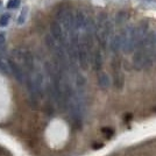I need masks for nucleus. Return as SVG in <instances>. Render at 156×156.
Returning <instances> with one entry per match:
<instances>
[{
    "label": "nucleus",
    "mask_w": 156,
    "mask_h": 156,
    "mask_svg": "<svg viewBox=\"0 0 156 156\" xmlns=\"http://www.w3.org/2000/svg\"><path fill=\"white\" fill-rule=\"evenodd\" d=\"M94 37L97 39L98 43L101 49L106 50L107 43L112 37V25L107 20L106 13H100L98 18V22L94 29Z\"/></svg>",
    "instance_id": "1"
},
{
    "label": "nucleus",
    "mask_w": 156,
    "mask_h": 156,
    "mask_svg": "<svg viewBox=\"0 0 156 156\" xmlns=\"http://www.w3.org/2000/svg\"><path fill=\"white\" fill-rule=\"evenodd\" d=\"M133 29L134 27H127L125 28V30L120 34V39H121V49L125 54H129L133 50H135L134 48V39H133Z\"/></svg>",
    "instance_id": "2"
},
{
    "label": "nucleus",
    "mask_w": 156,
    "mask_h": 156,
    "mask_svg": "<svg viewBox=\"0 0 156 156\" xmlns=\"http://www.w3.org/2000/svg\"><path fill=\"white\" fill-rule=\"evenodd\" d=\"M77 61L79 63V66L82 70H87L89 69V63H90V55H89V49L85 44L84 40L79 39L77 48Z\"/></svg>",
    "instance_id": "3"
},
{
    "label": "nucleus",
    "mask_w": 156,
    "mask_h": 156,
    "mask_svg": "<svg viewBox=\"0 0 156 156\" xmlns=\"http://www.w3.org/2000/svg\"><path fill=\"white\" fill-rule=\"evenodd\" d=\"M7 65H8L11 72L13 73V76L15 77V79L19 82L20 84H23V83H25V78H26V73L23 72V70L14 62L13 59H11V58L7 61Z\"/></svg>",
    "instance_id": "4"
},
{
    "label": "nucleus",
    "mask_w": 156,
    "mask_h": 156,
    "mask_svg": "<svg viewBox=\"0 0 156 156\" xmlns=\"http://www.w3.org/2000/svg\"><path fill=\"white\" fill-rule=\"evenodd\" d=\"M92 63H93V68L96 71H99L103 66V57H101V51L100 49H97L94 54H93V57H92Z\"/></svg>",
    "instance_id": "5"
},
{
    "label": "nucleus",
    "mask_w": 156,
    "mask_h": 156,
    "mask_svg": "<svg viewBox=\"0 0 156 156\" xmlns=\"http://www.w3.org/2000/svg\"><path fill=\"white\" fill-rule=\"evenodd\" d=\"M110 48L111 50L117 54L120 48H121V39H120V35H112V37L110 40Z\"/></svg>",
    "instance_id": "6"
},
{
    "label": "nucleus",
    "mask_w": 156,
    "mask_h": 156,
    "mask_svg": "<svg viewBox=\"0 0 156 156\" xmlns=\"http://www.w3.org/2000/svg\"><path fill=\"white\" fill-rule=\"evenodd\" d=\"M113 77H114V86L117 87L118 90H121L125 83L124 75L121 72H114L113 73Z\"/></svg>",
    "instance_id": "7"
},
{
    "label": "nucleus",
    "mask_w": 156,
    "mask_h": 156,
    "mask_svg": "<svg viewBox=\"0 0 156 156\" xmlns=\"http://www.w3.org/2000/svg\"><path fill=\"white\" fill-rule=\"evenodd\" d=\"M98 84L101 89H108L110 86V78L106 73H100L98 77Z\"/></svg>",
    "instance_id": "8"
},
{
    "label": "nucleus",
    "mask_w": 156,
    "mask_h": 156,
    "mask_svg": "<svg viewBox=\"0 0 156 156\" xmlns=\"http://www.w3.org/2000/svg\"><path fill=\"white\" fill-rule=\"evenodd\" d=\"M27 14H28V7L25 6L22 8L21 13H20L19 18H18V25H23L26 22V18H27Z\"/></svg>",
    "instance_id": "9"
},
{
    "label": "nucleus",
    "mask_w": 156,
    "mask_h": 156,
    "mask_svg": "<svg viewBox=\"0 0 156 156\" xmlns=\"http://www.w3.org/2000/svg\"><path fill=\"white\" fill-rule=\"evenodd\" d=\"M20 1H21V0H8V2H7V8H11V9H13V8H16V7H19Z\"/></svg>",
    "instance_id": "10"
},
{
    "label": "nucleus",
    "mask_w": 156,
    "mask_h": 156,
    "mask_svg": "<svg viewBox=\"0 0 156 156\" xmlns=\"http://www.w3.org/2000/svg\"><path fill=\"white\" fill-rule=\"evenodd\" d=\"M9 22V14H4L0 18V27H5Z\"/></svg>",
    "instance_id": "11"
},
{
    "label": "nucleus",
    "mask_w": 156,
    "mask_h": 156,
    "mask_svg": "<svg viewBox=\"0 0 156 156\" xmlns=\"http://www.w3.org/2000/svg\"><path fill=\"white\" fill-rule=\"evenodd\" d=\"M4 42H5V34L0 33V44H2Z\"/></svg>",
    "instance_id": "12"
}]
</instances>
